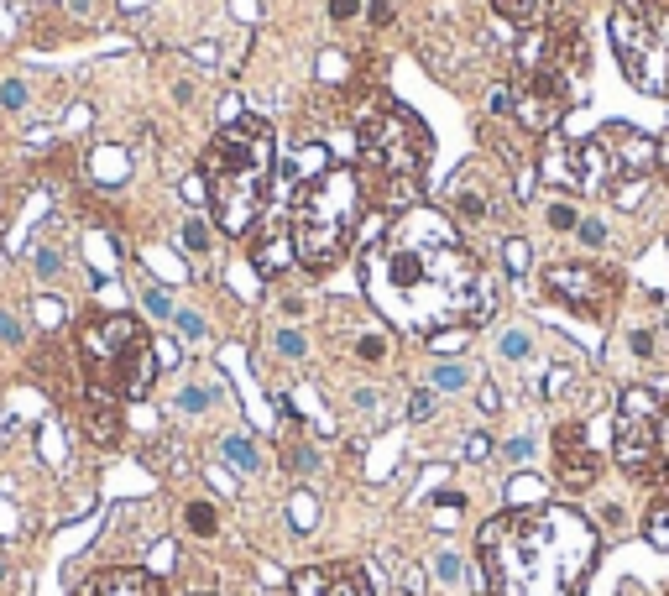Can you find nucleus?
<instances>
[{
    "label": "nucleus",
    "mask_w": 669,
    "mask_h": 596,
    "mask_svg": "<svg viewBox=\"0 0 669 596\" xmlns=\"http://www.w3.org/2000/svg\"><path fill=\"white\" fill-rule=\"evenodd\" d=\"M361 278H366V298L377 304L387 325L413 330L424 340L492 314L487 272L466 251V241L455 236V225L429 204L403 210L366 246Z\"/></svg>",
    "instance_id": "f257e3e1"
},
{
    "label": "nucleus",
    "mask_w": 669,
    "mask_h": 596,
    "mask_svg": "<svg viewBox=\"0 0 669 596\" xmlns=\"http://www.w3.org/2000/svg\"><path fill=\"white\" fill-rule=\"evenodd\" d=\"M596 549L602 539L586 513L539 502L497 513L481 529V570L492 596H575L596 565Z\"/></svg>",
    "instance_id": "f03ea898"
},
{
    "label": "nucleus",
    "mask_w": 669,
    "mask_h": 596,
    "mask_svg": "<svg viewBox=\"0 0 669 596\" xmlns=\"http://www.w3.org/2000/svg\"><path fill=\"white\" fill-rule=\"evenodd\" d=\"M429 157H434V136L413 110L377 100L361 116V168L356 178L377 194L387 210H413L424 204V183H429Z\"/></svg>",
    "instance_id": "7ed1b4c3"
},
{
    "label": "nucleus",
    "mask_w": 669,
    "mask_h": 596,
    "mask_svg": "<svg viewBox=\"0 0 669 596\" xmlns=\"http://www.w3.org/2000/svg\"><path fill=\"white\" fill-rule=\"evenodd\" d=\"M199 178H204V189H210L220 231H230V236L251 231L257 215H262V204H267V183H272V131H267V121H257V116L225 121L220 136L204 147Z\"/></svg>",
    "instance_id": "20e7f679"
},
{
    "label": "nucleus",
    "mask_w": 669,
    "mask_h": 596,
    "mask_svg": "<svg viewBox=\"0 0 669 596\" xmlns=\"http://www.w3.org/2000/svg\"><path fill=\"white\" fill-rule=\"evenodd\" d=\"M361 220V178L356 168H319L288 204V241L309 272H330L351 251Z\"/></svg>",
    "instance_id": "39448f33"
},
{
    "label": "nucleus",
    "mask_w": 669,
    "mask_h": 596,
    "mask_svg": "<svg viewBox=\"0 0 669 596\" xmlns=\"http://www.w3.org/2000/svg\"><path fill=\"white\" fill-rule=\"evenodd\" d=\"M79 356H84V372L95 382V393L121 403V398H142L152 377H157V351H152V335L136 325L131 314H105V319H89L79 330Z\"/></svg>",
    "instance_id": "423d86ee"
},
{
    "label": "nucleus",
    "mask_w": 669,
    "mask_h": 596,
    "mask_svg": "<svg viewBox=\"0 0 669 596\" xmlns=\"http://www.w3.org/2000/svg\"><path fill=\"white\" fill-rule=\"evenodd\" d=\"M612 48L633 89L669 95V0H617Z\"/></svg>",
    "instance_id": "0eeeda50"
},
{
    "label": "nucleus",
    "mask_w": 669,
    "mask_h": 596,
    "mask_svg": "<svg viewBox=\"0 0 669 596\" xmlns=\"http://www.w3.org/2000/svg\"><path fill=\"white\" fill-rule=\"evenodd\" d=\"M612 455L638 481H669V398L628 387L612 419Z\"/></svg>",
    "instance_id": "6e6552de"
},
{
    "label": "nucleus",
    "mask_w": 669,
    "mask_h": 596,
    "mask_svg": "<svg viewBox=\"0 0 669 596\" xmlns=\"http://www.w3.org/2000/svg\"><path fill=\"white\" fill-rule=\"evenodd\" d=\"M581 183L586 189H622V183H638L659 168V142H649L643 131L628 126H602L581 147Z\"/></svg>",
    "instance_id": "1a4fd4ad"
},
{
    "label": "nucleus",
    "mask_w": 669,
    "mask_h": 596,
    "mask_svg": "<svg viewBox=\"0 0 669 596\" xmlns=\"http://www.w3.org/2000/svg\"><path fill=\"white\" fill-rule=\"evenodd\" d=\"M544 288H549V298H560V304H570L575 314H591V319H602L612 309V298H617V278H612V272L586 267V262L544 267Z\"/></svg>",
    "instance_id": "9d476101"
},
{
    "label": "nucleus",
    "mask_w": 669,
    "mask_h": 596,
    "mask_svg": "<svg viewBox=\"0 0 669 596\" xmlns=\"http://www.w3.org/2000/svg\"><path fill=\"white\" fill-rule=\"evenodd\" d=\"M555 471H560V481L570 492H581V487H591V481L602 476V461H596V450H591L581 424H560V434H555Z\"/></svg>",
    "instance_id": "9b49d317"
},
{
    "label": "nucleus",
    "mask_w": 669,
    "mask_h": 596,
    "mask_svg": "<svg viewBox=\"0 0 669 596\" xmlns=\"http://www.w3.org/2000/svg\"><path fill=\"white\" fill-rule=\"evenodd\" d=\"M293 596H377L361 565H309L293 576Z\"/></svg>",
    "instance_id": "f8f14e48"
},
{
    "label": "nucleus",
    "mask_w": 669,
    "mask_h": 596,
    "mask_svg": "<svg viewBox=\"0 0 669 596\" xmlns=\"http://www.w3.org/2000/svg\"><path fill=\"white\" fill-rule=\"evenodd\" d=\"M492 178L481 173V168H460L455 178H450V189H445V204L460 215V225H481L492 215Z\"/></svg>",
    "instance_id": "ddd939ff"
},
{
    "label": "nucleus",
    "mask_w": 669,
    "mask_h": 596,
    "mask_svg": "<svg viewBox=\"0 0 669 596\" xmlns=\"http://www.w3.org/2000/svg\"><path fill=\"white\" fill-rule=\"evenodd\" d=\"M79 596H163L152 570H100V576H89Z\"/></svg>",
    "instance_id": "4468645a"
},
{
    "label": "nucleus",
    "mask_w": 669,
    "mask_h": 596,
    "mask_svg": "<svg viewBox=\"0 0 669 596\" xmlns=\"http://www.w3.org/2000/svg\"><path fill=\"white\" fill-rule=\"evenodd\" d=\"M502 21H513V27H539V21L555 11V0H492Z\"/></svg>",
    "instance_id": "2eb2a0df"
},
{
    "label": "nucleus",
    "mask_w": 669,
    "mask_h": 596,
    "mask_svg": "<svg viewBox=\"0 0 669 596\" xmlns=\"http://www.w3.org/2000/svg\"><path fill=\"white\" fill-rule=\"evenodd\" d=\"M220 455H225L236 471H246V476L262 471V450H257V440H251V434H225V440H220Z\"/></svg>",
    "instance_id": "dca6fc26"
},
{
    "label": "nucleus",
    "mask_w": 669,
    "mask_h": 596,
    "mask_svg": "<svg viewBox=\"0 0 669 596\" xmlns=\"http://www.w3.org/2000/svg\"><path fill=\"white\" fill-rule=\"evenodd\" d=\"M63 267H68V251L53 246V241H42L32 251V272H37V283H58L63 278Z\"/></svg>",
    "instance_id": "f3484780"
},
{
    "label": "nucleus",
    "mask_w": 669,
    "mask_h": 596,
    "mask_svg": "<svg viewBox=\"0 0 669 596\" xmlns=\"http://www.w3.org/2000/svg\"><path fill=\"white\" fill-rule=\"evenodd\" d=\"M27 105H32V79H27V74L0 79V110H6V116H21Z\"/></svg>",
    "instance_id": "a211bd4d"
},
{
    "label": "nucleus",
    "mask_w": 669,
    "mask_h": 596,
    "mask_svg": "<svg viewBox=\"0 0 669 596\" xmlns=\"http://www.w3.org/2000/svg\"><path fill=\"white\" fill-rule=\"evenodd\" d=\"M544 220H549V231H581V210H575L570 199H560V194H549L544 199Z\"/></svg>",
    "instance_id": "6ab92c4d"
},
{
    "label": "nucleus",
    "mask_w": 669,
    "mask_h": 596,
    "mask_svg": "<svg viewBox=\"0 0 669 596\" xmlns=\"http://www.w3.org/2000/svg\"><path fill=\"white\" fill-rule=\"evenodd\" d=\"M183 523H189L194 539H215L220 534V513L210 508V502H189V508H183Z\"/></svg>",
    "instance_id": "aec40b11"
},
{
    "label": "nucleus",
    "mask_w": 669,
    "mask_h": 596,
    "mask_svg": "<svg viewBox=\"0 0 669 596\" xmlns=\"http://www.w3.org/2000/svg\"><path fill=\"white\" fill-rule=\"evenodd\" d=\"M283 466H288V471H298V476H309V471L319 466V455H314V445H309V440L288 434V445H283Z\"/></svg>",
    "instance_id": "412c9836"
},
{
    "label": "nucleus",
    "mask_w": 669,
    "mask_h": 596,
    "mask_svg": "<svg viewBox=\"0 0 669 596\" xmlns=\"http://www.w3.org/2000/svg\"><path fill=\"white\" fill-rule=\"evenodd\" d=\"M183 251H189V257H204V251H210V220L204 215L183 220Z\"/></svg>",
    "instance_id": "4be33fe9"
},
{
    "label": "nucleus",
    "mask_w": 669,
    "mask_h": 596,
    "mask_svg": "<svg viewBox=\"0 0 669 596\" xmlns=\"http://www.w3.org/2000/svg\"><path fill=\"white\" fill-rule=\"evenodd\" d=\"M643 534H649L654 549H669V497H659L649 508V523H643Z\"/></svg>",
    "instance_id": "5701e85b"
},
{
    "label": "nucleus",
    "mask_w": 669,
    "mask_h": 596,
    "mask_svg": "<svg viewBox=\"0 0 669 596\" xmlns=\"http://www.w3.org/2000/svg\"><path fill=\"white\" fill-rule=\"evenodd\" d=\"M466 387H471V372H466V366H455V361L434 366V393H466Z\"/></svg>",
    "instance_id": "b1692460"
},
{
    "label": "nucleus",
    "mask_w": 669,
    "mask_h": 596,
    "mask_svg": "<svg viewBox=\"0 0 669 596\" xmlns=\"http://www.w3.org/2000/svg\"><path fill=\"white\" fill-rule=\"evenodd\" d=\"M434 570H440V581H445V586H455V591L466 586V560H460V555H450V549H445L440 560H434Z\"/></svg>",
    "instance_id": "393cba45"
},
{
    "label": "nucleus",
    "mask_w": 669,
    "mask_h": 596,
    "mask_svg": "<svg viewBox=\"0 0 669 596\" xmlns=\"http://www.w3.org/2000/svg\"><path fill=\"white\" fill-rule=\"evenodd\" d=\"M142 304H147V314H152V319H173V314H178V309L168 304V293L157 288V283H142Z\"/></svg>",
    "instance_id": "a878e982"
},
{
    "label": "nucleus",
    "mask_w": 669,
    "mask_h": 596,
    "mask_svg": "<svg viewBox=\"0 0 669 596\" xmlns=\"http://www.w3.org/2000/svg\"><path fill=\"white\" fill-rule=\"evenodd\" d=\"M0 346H27V325H21V319L11 314V309H0Z\"/></svg>",
    "instance_id": "bb28decb"
},
{
    "label": "nucleus",
    "mask_w": 669,
    "mask_h": 596,
    "mask_svg": "<svg viewBox=\"0 0 669 596\" xmlns=\"http://www.w3.org/2000/svg\"><path fill=\"white\" fill-rule=\"evenodd\" d=\"M173 325H178V335L189 340V346H199V340L210 335V330H204V319H199L194 309H178V314H173Z\"/></svg>",
    "instance_id": "cd10ccee"
},
{
    "label": "nucleus",
    "mask_w": 669,
    "mask_h": 596,
    "mask_svg": "<svg viewBox=\"0 0 669 596\" xmlns=\"http://www.w3.org/2000/svg\"><path fill=\"white\" fill-rule=\"evenodd\" d=\"M210 408V387H183L178 393V414H204Z\"/></svg>",
    "instance_id": "c85d7f7f"
},
{
    "label": "nucleus",
    "mask_w": 669,
    "mask_h": 596,
    "mask_svg": "<svg viewBox=\"0 0 669 596\" xmlns=\"http://www.w3.org/2000/svg\"><path fill=\"white\" fill-rule=\"evenodd\" d=\"M528 351H534V340H528L523 330H507V335H502V356H507V361H523Z\"/></svg>",
    "instance_id": "c756f323"
},
{
    "label": "nucleus",
    "mask_w": 669,
    "mask_h": 596,
    "mask_svg": "<svg viewBox=\"0 0 669 596\" xmlns=\"http://www.w3.org/2000/svg\"><path fill=\"white\" fill-rule=\"evenodd\" d=\"M356 356H361V361H382V356H387V335H361V340H356Z\"/></svg>",
    "instance_id": "7c9ffc66"
},
{
    "label": "nucleus",
    "mask_w": 669,
    "mask_h": 596,
    "mask_svg": "<svg viewBox=\"0 0 669 596\" xmlns=\"http://www.w3.org/2000/svg\"><path fill=\"white\" fill-rule=\"evenodd\" d=\"M434 508H440V523H450L455 513H466V497H460V492H440V497H434Z\"/></svg>",
    "instance_id": "2f4dec72"
},
{
    "label": "nucleus",
    "mask_w": 669,
    "mask_h": 596,
    "mask_svg": "<svg viewBox=\"0 0 669 596\" xmlns=\"http://www.w3.org/2000/svg\"><path fill=\"white\" fill-rule=\"evenodd\" d=\"M272 346H278L283 356H304V335H298V330H278V340H272Z\"/></svg>",
    "instance_id": "473e14b6"
},
{
    "label": "nucleus",
    "mask_w": 669,
    "mask_h": 596,
    "mask_svg": "<svg viewBox=\"0 0 669 596\" xmlns=\"http://www.w3.org/2000/svg\"><path fill=\"white\" fill-rule=\"evenodd\" d=\"M408 414H413V419H429V414H434V387H424V393H413Z\"/></svg>",
    "instance_id": "72a5a7b5"
},
{
    "label": "nucleus",
    "mask_w": 669,
    "mask_h": 596,
    "mask_svg": "<svg viewBox=\"0 0 669 596\" xmlns=\"http://www.w3.org/2000/svg\"><path fill=\"white\" fill-rule=\"evenodd\" d=\"M575 236H581L586 246H602L607 241V225L602 220H581V231H575Z\"/></svg>",
    "instance_id": "f704fd0d"
},
{
    "label": "nucleus",
    "mask_w": 669,
    "mask_h": 596,
    "mask_svg": "<svg viewBox=\"0 0 669 596\" xmlns=\"http://www.w3.org/2000/svg\"><path fill=\"white\" fill-rule=\"evenodd\" d=\"M502 455H507V461H528V455H534V445H528V440H507Z\"/></svg>",
    "instance_id": "c9c22d12"
},
{
    "label": "nucleus",
    "mask_w": 669,
    "mask_h": 596,
    "mask_svg": "<svg viewBox=\"0 0 669 596\" xmlns=\"http://www.w3.org/2000/svg\"><path fill=\"white\" fill-rule=\"evenodd\" d=\"M356 11H361V0H330V16L335 21H351Z\"/></svg>",
    "instance_id": "e433bc0d"
},
{
    "label": "nucleus",
    "mask_w": 669,
    "mask_h": 596,
    "mask_svg": "<svg viewBox=\"0 0 669 596\" xmlns=\"http://www.w3.org/2000/svg\"><path fill=\"white\" fill-rule=\"evenodd\" d=\"M628 346H633L638 356H649V351H654V335H649V330H633V335H628Z\"/></svg>",
    "instance_id": "4c0bfd02"
},
{
    "label": "nucleus",
    "mask_w": 669,
    "mask_h": 596,
    "mask_svg": "<svg viewBox=\"0 0 669 596\" xmlns=\"http://www.w3.org/2000/svg\"><path fill=\"white\" fill-rule=\"evenodd\" d=\"M507 267H528V251H523V241H507Z\"/></svg>",
    "instance_id": "58836bf2"
},
{
    "label": "nucleus",
    "mask_w": 669,
    "mask_h": 596,
    "mask_svg": "<svg viewBox=\"0 0 669 596\" xmlns=\"http://www.w3.org/2000/svg\"><path fill=\"white\" fill-rule=\"evenodd\" d=\"M387 21H392V6H387V0H377V6H372V27H387Z\"/></svg>",
    "instance_id": "ea45409f"
},
{
    "label": "nucleus",
    "mask_w": 669,
    "mask_h": 596,
    "mask_svg": "<svg viewBox=\"0 0 669 596\" xmlns=\"http://www.w3.org/2000/svg\"><path fill=\"white\" fill-rule=\"evenodd\" d=\"M466 455H471V461H481V455H487V434H471V445H466Z\"/></svg>",
    "instance_id": "a19ab883"
},
{
    "label": "nucleus",
    "mask_w": 669,
    "mask_h": 596,
    "mask_svg": "<svg viewBox=\"0 0 669 596\" xmlns=\"http://www.w3.org/2000/svg\"><path fill=\"white\" fill-rule=\"evenodd\" d=\"M659 173L669 178V136H664V142H659Z\"/></svg>",
    "instance_id": "79ce46f5"
},
{
    "label": "nucleus",
    "mask_w": 669,
    "mask_h": 596,
    "mask_svg": "<svg viewBox=\"0 0 669 596\" xmlns=\"http://www.w3.org/2000/svg\"><path fill=\"white\" fill-rule=\"evenodd\" d=\"M6 576H11V560H6V555H0V581H6Z\"/></svg>",
    "instance_id": "37998d69"
}]
</instances>
